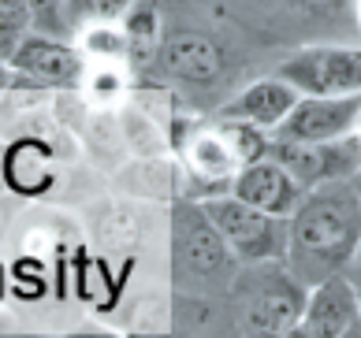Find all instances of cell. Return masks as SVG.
Wrapping results in <instances>:
<instances>
[{
    "label": "cell",
    "instance_id": "1",
    "mask_svg": "<svg viewBox=\"0 0 361 338\" xmlns=\"http://www.w3.org/2000/svg\"><path fill=\"white\" fill-rule=\"evenodd\" d=\"M361 242V197L354 179L324 182L302 197L290 215L287 268L305 287L350 268Z\"/></svg>",
    "mask_w": 361,
    "mask_h": 338
},
{
    "label": "cell",
    "instance_id": "2",
    "mask_svg": "<svg viewBox=\"0 0 361 338\" xmlns=\"http://www.w3.org/2000/svg\"><path fill=\"white\" fill-rule=\"evenodd\" d=\"M235 323L246 334H290L298 331L310 287L287 268V261L246 264L227 287Z\"/></svg>",
    "mask_w": 361,
    "mask_h": 338
},
{
    "label": "cell",
    "instance_id": "3",
    "mask_svg": "<svg viewBox=\"0 0 361 338\" xmlns=\"http://www.w3.org/2000/svg\"><path fill=\"white\" fill-rule=\"evenodd\" d=\"M176 234V279L194 287H231L238 275V256L212 223L205 205H179L171 220Z\"/></svg>",
    "mask_w": 361,
    "mask_h": 338
},
{
    "label": "cell",
    "instance_id": "4",
    "mask_svg": "<svg viewBox=\"0 0 361 338\" xmlns=\"http://www.w3.org/2000/svg\"><path fill=\"white\" fill-rule=\"evenodd\" d=\"M205 212L220 227L227 246L243 264H261V261H287V242H290V215H272L257 205H246L243 197L224 194L209 197Z\"/></svg>",
    "mask_w": 361,
    "mask_h": 338
},
{
    "label": "cell",
    "instance_id": "5",
    "mask_svg": "<svg viewBox=\"0 0 361 338\" xmlns=\"http://www.w3.org/2000/svg\"><path fill=\"white\" fill-rule=\"evenodd\" d=\"M279 78L298 93H320V97H339V93H361V49L350 45H310L298 49L276 67Z\"/></svg>",
    "mask_w": 361,
    "mask_h": 338
},
{
    "label": "cell",
    "instance_id": "6",
    "mask_svg": "<svg viewBox=\"0 0 361 338\" xmlns=\"http://www.w3.org/2000/svg\"><path fill=\"white\" fill-rule=\"evenodd\" d=\"M269 156L279 160L305 190H317L324 182L354 179L361 171V134H346L336 142H283L272 138Z\"/></svg>",
    "mask_w": 361,
    "mask_h": 338
},
{
    "label": "cell",
    "instance_id": "7",
    "mask_svg": "<svg viewBox=\"0 0 361 338\" xmlns=\"http://www.w3.org/2000/svg\"><path fill=\"white\" fill-rule=\"evenodd\" d=\"M361 127V93H339V97H320L302 93L290 115L272 130V138L283 142H336Z\"/></svg>",
    "mask_w": 361,
    "mask_h": 338
},
{
    "label": "cell",
    "instance_id": "8",
    "mask_svg": "<svg viewBox=\"0 0 361 338\" xmlns=\"http://www.w3.org/2000/svg\"><path fill=\"white\" fill-rule=\"evenodd\" d=\"M294 334H310V338H354V334H361L357 282L346 272L313 282Z\"/></svg>",
    "mask_w": 361,
    "mask_h": 338
},
{
    "label": "cell",
    "instance_id": "9",
    "mask_svg": "<svg viewBox=\"0 0 361 338\" xmlns=\"http://www.w3.org/2000/svg\"><path fill=\"white\" fill-rule=\"evenodd\" d=\"M231 194L243 197L246 205H257L264 212H272V215H294V208L302 205V197L310 190H305L279 160L264 156V160H253V164H243L235 171Z\"/></svg>",
    "mask_w": 361,
    "mask_h": 338
},
{
    "label": "cell",
    "instance_id": "10",
    "mask_svg": "<svg viewBox=\"0 0 361 338\" xmlns=\"http://www.w3.org/2000/svg\"><path fill=\"white\" fill-rule=\"evenodd\" d=\"M302 93L294 89L287 78H261L250 82L246 89H238V97H231L220 108V119H243V123H257L264 130H276L290 115V108L298 104Z\"/></svg>",
    "mask_w": 361,
    "mask_h": 338
},
{
    "label": "cell",
    "instance_id": "11",
    "mask_svg": "<svg viewBox=\"0 0 361 338\" xmlns=\"http://www.w3.org/2000/svg\"><path fill=\"white\" fill-rule=\"evenodd\" d=\"M160 67L171 78L205 86V82H216L224 75V52L205 34H176L160 45Z\"/></svg>",
    "mask_w": 361,
    "mask_h": 338
},
{
    "label": "cell",
    "instance_id": "12",
    "mask_svg": "<svg viewBox=\"0 0 361 338\" xmlns=\"http://www.w3.org/2000/svg\"><path fill=\"white\" fill-rule=\"evenodd\" d=\"M11 67L23 75L37 78V82H71L78 75V56L75 49H68L60 42V37H49V34H26L23 45L16 49V56H11Z\"/></svg>",
    "mask_w": 361,
    "mask_h": 338
},
{
    "label": "cell",
    "instance_id": "13",
    "mask_svg": "<svg viewBox=\"0 0 361 338\" xmlns=\"http://www.w3.org/2000/svg\"><path fill=\"white\" fill-rule=\"evenodd\" d=\"M26 11H30V23L37 30H45L49 37H68L71 30V4L68 0H26Z\"/></svg>",
    "mask_w": 361,
    "mask_h": 338
},
{
    "label": "cell",
    "instance_id": "14",
    "mask_svg": "<svg viewBox=\"0 0 361 338\" xmlns=\"http://www.w3.org/2000/svg\"><path fill=\"white\" fill-rule=\"evenodd\" d=\"M26 26H30V11L26 4H0V60L11 63L16 49L23 45Z\"/></svg>",
    "mask_w": 361,
    "mask_h": 338
},
{
    "label": "cell",
    "instance_id": "15",
    "mask_svg": "<svg viewBox=\"0 0 361 338\" xmlns=\"http://www.w3.org/2000/svg\"><path fill=\"white\" fill-rule=\"evenodd\" d=\"M71 4V23L75 19H112L119 11H127L135 0H68Z\"/></svg>",
    "mask_w": 361,
    "mask_h": 338
},
{
    "label": "cell",
    "instance_id": "16",
    "mask_svg": "<svg viewBox=\"0 0 361 338\" xmlns=\"http://www.w3.org/2000/svg\"><path fill=\"white\" fill-rule=\"evenodd\" d=\"M157 34V11L153 8H135L130 11V37H149Z\"/></svg>",
    "mask_w": 361,
    "mask_h": 338
},
{
    "label": "cell",
    "instance_id": "17",
    "mask_svg": "<svg viewBox=\"0 0 361 338\" xmlns=\"http://www.w3.org/2000/svg\"><path fill=\"white\" fill-rule=\"evenodd\" d=\"M346 275H350L354 282H361V242H357V253H354V261H350V268H346Z\"/></svg>",
    "mask_w": 361,
    "mask_h": 338
},
{
    "label": "cell",
    "instance_id": "18",
    "mask_svg": "<svg viewBox=\"0 0 361 338\" xmlns=\"http://www.w3.org/2000/svg\"><path fill=\"white\" fill-rule=\"evenodd\" d=\"M302 4H310V8H339L343 0H302Z\"/></svg>",
    "mask_w": 361,
    "mask_h": 338
},
{
    "label": "cell",
    "instance_id": "19",
    "mask_svg": "<svg viewBox=\"0 0 361 338\" xmlns=\"http://www.w3.org/2000/svg\"><path fill=\"white\" fill-rule=\"evenodd\" d=\"M0 63H4V60H0ZM4 86H8V71L0 67V89H4Z\"/></svg>",
    "mask_w": 361,
    "mask_h": 338
},
{
    "label": "cell",
    "instance_id": "20",
    "mask_svg": "<svg viewBox=\"0 0 361 338\" xmlns=\"http://www.w3.org/2000/svg\"><path fill=\"white\" fill-rule=\"evenodd\" d=\"M354 190H357V197H361V171L354 175Z\"/></svg>",
    "mask_w": 361,
    "mask_h": 338
},
{
    "label": "cell",
    "instance_id": "21",
    "mask_svg": "<svg viewBox=\"0 0 361 338\" xmlns=\"http://www.w3.org/2000/svg\"><path fill=\"white\" fill-rule=\"evenodd\" d=\"M0 4H26V0H0Z\"/></svg>",
    "mask_w": 361,
    "mask_h": 338
},
{
    "label": "cell",
    "instance_id": "22",
    "mask_svg": "<svg viewBox=\"0 0 361 338\" xmlns=\"http://www.w3.org/2000/svg\"><path fill=\"white\" fill-rule=\"evenodd\" d=\"M354 4H357V19H361V0H354Z\"/></svg>",
    "mask_w": 361,
    "mask_h": 338
},
{
    "label": "cell",
    "instance_id": "23",
    "mask_svg": "<svg viewBox=\"0 0 361 338\" xmlns=\"http://www.w3.org/2000/svg\"><path fill=\"white\" fill-rule=\"evenodd\" d=\"M357 290H361V282H357Z\"/></svg>",
    "mask_w": 361,
    "mask_h": 338
},
{
    "label": "cell",
    "instance_id": "24",
    "mask_svg": "<svg viewBox=\"0 0 361 338\" xmlns=\"http://www.w3.org/2000/svg\"><path fill=\"white\" fill-rule=\"evenodd\" d=\"M357 134H361V127H357Z\"/></svg>",
    "mask_w": 361,
    "mask_h": 338
}]
</instances>
